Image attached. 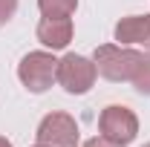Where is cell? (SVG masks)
Here are the masks:
<instances>
[{
  "label": "cell",
  "instance_id": "obj_5",
  "mask_svg": "<svg viewBox=\"0 0 150 147\" xmlns=\"http://www.w3.org/2000/svg\"><path fill=\"white\" fill-rule=\"evenodd\" d=\"M38 144L46 147H75L78 144V124L67 112H49L38 127Z\"/></svg>",
  "mask_w": 150,
  "mask_h": 147
},
{
  "label": "cell",
  "instance_id": "obj_7",
  "mask_svg": "<svg viewBox=\"0 0 150 147\" xmlns=\"http://www.w3.org/2000/svg\"><path fill=\"white\" fill-rule=\"evenodd\" d=\"M115 40H121V43H139V46L150 49V15L121 18L115 23Z\"/></svg>",
  "mask_w": 150,
  "mask_h": 147
},
{
  "label": "cell",
  "instance_id": "obj_4",
  "mask_svg": "<svg viewBox=\"0 0 150 147\" xmlns=\"http://www.w3.org/2000/svg\"><path fill=\"white\" fill-rule=\"evenodd\" d=\"M98 127H101V136H104V139H110V141H115V144L127 147L133 139H136V133H139V118H136L133 110L112 104V107H107V110L101 112Z\"/></svg>",
  "mask_w": 150,
  "mask_h": 147
},
{
  "label": "cell",
  "instance_id": "obj_8",
  "mask_svg": "<svg viewBox=\"0 0 150 147\" xmlns=\"http://www.w3.org/2000/svg\"><path fill=\"white\" fill-rule=\"evenodd\" d=\"M43 18H69L78 6V0H38Z\"/></svg>",
  "mask_w": 150,
  "mask_h": 147
},
{
  "label": "cell",
  "instance_id": "obj_3",
  "mask_svg": "<svg viewBox=\"0 0 150 147\" xmlns=\"http://www.w3.org/2000/svg\"><path fill=\"white\" fill-rule=\"evenodd\" d=\"M55 69H58V61L49 52H29V55L20 61L18 75H20L23 87L29 92H43V90L52 87Z\"/></svg>",
  "mask_w": 150,
  "mask_h": 147
},
{
  "label": "cell",
  "instance_id": "obj_1",
  "mask_svg": "<svg viewBox=\"0 0 150 147\" xmlns=\"http://www.w3.org/2000/svg\"><path fill=\"white\" fill-rule=\"evenodd\" d=\"M144 55L136 49H124V46H98L95 49V69L110 78V81H133L139 66H142Z\"/></svg>",
  "mask_w": 150,
  "mask_h": 147
},
{
  "label": "cell",
  "instance_id": "obj_11",
  "mask_svg": "<svg viewBox=\"0 0 150 147\" xmlns=\"http://www.w3.org/2000/svg\"><path fill=\"white\" fill-rule=\"evenodd\" d=\"M84 147H121V144H115V141H110V139H104V136H98V139H90Z\"/></svg>",
  "mask_w": 150,
  "mask_h": 147
},
{
  "label": "cell",
  "instance_id": "obj_14",
  "mask_svg": "<svg viewBox=\"0 0 150 147\" xmlns=\"http://www.w3.org/2000/svg\"><path fill=\"white\" fill-rule=\"evenodd\" d=\"M144 147H150V144H144Z\"/></svg>",
  "mask_w": 150,
  "mask_h": 147
},
{
  "label": "cell",
  "instance_id": "obj_9",
  "mask_svg": "<svg viewBox=\"0 0 150 147\" xmlns=\"http://www.w3.org/2000/svg\"><path fill=\"white\" fill-rule=\"evenodd\" d=\"M133 84H136V90L142 92V95H150V55H144L139 72H136V78H133Z\"/></svg>",
  "mask_w": 150,
  "mask_h": 147
},
{
  "label": "cell",
  "instance_id": "obj_10",
  "mask_svg": "<svg viewBox=\"0 0 150 147\" xmlns=\"http://www.w3.org/2000/svg\"><path fill=\"white\" fill-rule=\"evenodd\" d=\"M18 12V0H0V26H6Z\"/></svg>",
  "mask_w": 150,
  "mask_h": 147
},
{
  "label": "cell",
  "instance_id": "obj_12",
  "mask_svg": "<svg viewBox=\"0 0 150 147\" xmlns=\"http://www.w3.org/2000/svg\"><path fill=\"white\" fill-rule=\"evenodd\" d=\"M0 147H12V144H9V141H6V139H3V136H0Z\"/></svg>",
  "mask_w": 150,
  "mask_h": 147
},
{
  "label": "cell",
  "instance_id": "obj_13",
  "mask_svg": "<svg viewBox=\"0 0 150 147\" xmlns=\"http://www.w3.org/2000/svg\"><path fill=\"white\" fill-rule=\"evenodd\" d=\"M38 147H46V144H38Z\"/></svg>",
  "mask_w": 150,
  "mask_h": 147
},
{
  "label": "cell",
  "instance_id": "obj_6",
  "mask_svg": "<svg viewBox=\"0 0 150 147\" xmlns=\"http://www.w3.org/2000/svg\"><path fill=\"white\" fill-rule=\"evenodd\" d=\"M38 40L43 46L64 49L72 40V20L69 18H43L38 23Z\"/></svg>",
  "mask_w": 150,
  "mask_h": 147
},
{
  "label": "cell",
  "instance_id": "obj_2",
  "mask_svg": "<svg viewBox=\"0 0 150 147\" xmlns=\"http://www.w3.org/2000/svg\"><path fill=\"white\" fill-rule=\"evenodd\" d=\"M95 75H98L95 61H87L84 55H72V52L61 58V61H58V69H55L58 84L67 92H72V95L87 92L95 84Z\"/></svg>",
  "mask_w": 150,
  "mask_h": 147
}]
</instances>
